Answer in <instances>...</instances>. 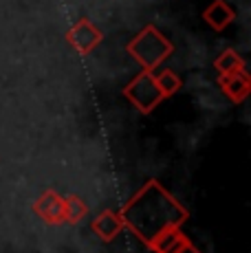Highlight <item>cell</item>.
I'll use <instances>...</instances> for the list:
<instances>
[{"label":"cell","mask_w":251,"mask_h":253,"mask_svg":"<svg viewBox=\"0 0 251 253\" xmlns=\"http://www.w3.org/2000/svg\"><path fill=\"white\" fill-rule=\"evenodd\" d=\"M119 216L124 227H128L139 240L146 242V247H150L161 233L185 225L190 209L176 201L157 178H150L119 209Z\"/></svg>","instance_id":"6da1fadb"},{"label":"cell","mask_w":251,"mask_h":253,"mask_svg":"<svg viewBox=\"0 0 251 253\" xmlns=\"http://www.w3.org/2000/svg\"><path fill=\"white\" fill-rule=\"evenodd\" d=\"M126 51L143 71H157L167 57L174 53V44L167 36H163L154 24H146L132 40L128 42Z\"/></svg>","instance_id":"7a4b0ae2"},{"label":"cell","mask_w":251,"mask_h":253,"mask_svg":"<svg viewBox=\"0 0 251 253\" xmlns=\"http://www.w3.org/2000/svg\"><path fill=\"white\" fill-rule=\"evenodd\" d=\"M122 92L141 115L154 113L157 106L163 104V99H166L161 88H159L157 80H154V71H143V69L128 82V86H124Z\"/></svg>","instance_id":"3957f363"},{"label":"cell","mask_w":251,"mask_h":253,"mask_svg":"<svg viewBox=\"0 0 251 253\" xmlns=\"http://www.w3.org/2000/svg\"><path fill=\"white\" fill-rule=\"evenodd\" d=\"M101 40H104L101 29L97 27V24L90 22L88 18L77 20L73 27L69 29V33H66V42H69V46L75 48L80 55H88V53H93L95 48L101 44Z\"/></svg>","instance_id":"277c9868"},{"label":"cell","mask_w":251,"mask_h":253,"mask_svg":"<svg viewBox=\"0 0 251 253\" xmlns=\"http://www.w3.org/2000/svg\"><path fill=\"white\" fill-rule=\"evenodd\" d=\"M218 86L231 104H243L251 92V77L247 69L225 73V75H218Z\"/></svg>","instance_id":"5b68a950"},{"label":"cell","mask_w":251,"mask_h":253,"mask_svg":"<svg viewBox=\"0 0 251 253\" xmlns=\"http://www.w3.org/2000/svg\"><path fill=\"white\" fill-rule=\"evenodd\" d=\"M33 211L40 216L46 225H60L64 222V196L53 189H46L36 203H33Z\"/></svg>","instance_id":"8992f818"},{"label":"cell","mask_w":251,"mask_h":253,"mask_svg":"<svg viewBox=\"0 0 251 253\" xmlns=\"http://www.w3.org/2000/svg\"><path fill=\"white\" fill-rule=\"evenodd\" d=\"M203 20L209 24L214 31H225V29L236 20V11L225 0H211V2L203 9Z\"/></svg>","instance_id":"52a82bcc"},{"label":"cell","mask_w":251,"mask_h":253,"mask_svg":"<svg viewBox=\"0 0 251 253\" xmlns=\"http://www.w3.org/2000/svg\"><path fill=\"white\" fill-rule=\"evenodd\" d=\"M90 229H93V233H97L104 242H110V240H115L126 227H124V220H122V216H119V211H108V209H106V211H101L99 216L90 222Z\"/></svg>","instance_id":"ba28073f"},{"label":"cell","mask_w":251,"mask_h":253,"mask_svg":"<svg viewBox=\"0 0 251 253\" xmlns=\"http://www.w3.org/2000/svg\"><path fill=\"white\" fill-rule=\"evenodd\" d=\"M214 69H216L218 75H225V73L247 69V64H245V57L240 55L238 51H234V48H225V51L214 60Z\"/></svg>","instance_id":"9c48e42d"},{"label":"cell","mask_w":251,"mask_h":253,"mask_svg":"<svg viewBox=\"0 0 251 253\" xmlns=\"http://www.w3.org/2000/svg\"><path fill=\"white\" fill-rule=\"evenodd\" d=\"M86 213H88V205L77 194L64 196V222L77 225V222H82L86 218Z\"/></svg>","instance_id":"30bf717a"},{"label":"cell","mask_w":251,"mask_h":253,"mask_svg":"<svg viewBox=\"0 0 251 253\" xmlns=\"http://www.w3.org/2000/svg\"><path fill=\"white\" fill-rule=\"evenodd\" d=\"M154 80H157L159 88H161V92H163V97H166V99H167V97H172V95H176V92L181 90V86H183L181 77H178L172 69L159 71L157 75H154Z\"/></svg>","instance_id":"8fae6325"},{"label":"cell","mask_w":251,"mask_h":253,"mask_svg":"<svg viewBox=\"0 0 251 253\" xmlns=\"http://www.w3.org/2000/svg\"><path fill=\"white\" fill-rule=\"evenodd\" d=\"M178 253H201L199 249H196V247L194 245H192V242H187V245L185 247H183V249L181 251H178Z\"/></svg>","instance_id":"7c38bea8"}]
</instances>
